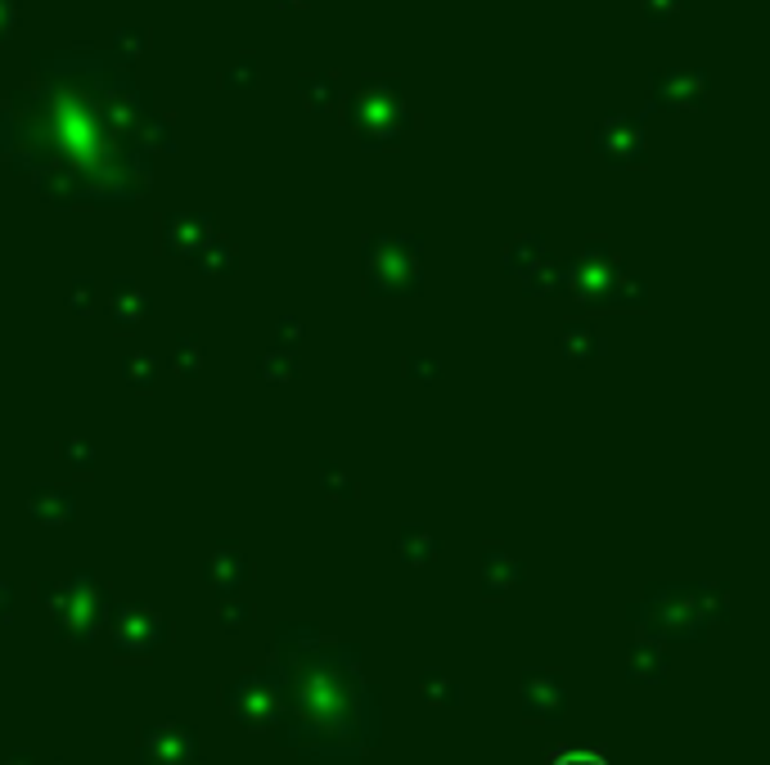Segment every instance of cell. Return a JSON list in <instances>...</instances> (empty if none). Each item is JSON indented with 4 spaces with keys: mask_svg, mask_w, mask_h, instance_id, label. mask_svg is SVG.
<instances>
[{
    "mask_svg": "<svg viewBox=\"0 0 770 765\" xmlns=\"http://www.w3.org/2000/svg\"><path fill=\"white\" fill-rule=\"evenodd\" d=\"M545 765H613L604 752H581V748H564V752H554Z\"/></svg>",
    "mask_w": 770,
    "mask_h": 765,
    "instance_id": "cell-1",
    "label": "cell"
}]
</instances>
